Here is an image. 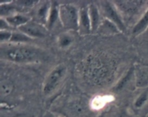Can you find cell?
I'll return each instance as SVG.
<instances>
[{"label": "cell", "instance_id": "obj_1", "mask_svg": "<svg viewBox=\"0 0 148 117\" xmlns=\"http://www.w3.org/2000/svg\"><path fill=\"white\" fill-rule=\"evenodd\" d=\"M1 59L14 63L27 64L40 62L46 57L43 49L27 44H13L1 46Z\"/></svg>", "mask_w": 148, "mask_h": 117}, {"label": "cell", "instance_id": "obj_2", "mask_svg": "<svg viewBox=\"0 0 148 117\" xmlns=\"http://www.w3.org/2000/svg\"><path fill=\"white\" fill-rule=\"evenodd\" d=\"M85 74L96 85H102L112 78L114 72V62L105 55L90 56L86 62Z\"/></svg>", "mask_w": 148, "mask_h": 117}, {"label": "cell", "instance_id": "obj_3", "mask_svg": "<svg viewBox=\"0 0 148 117\" xmlns=\"http://www.w3.org/2000/svg\"><path fill=\"white\" fill-rule=\"evenodd\" d=\"M79 10L73 4H61L59 5V21L62 27L67 30H79Z\"/></svg>", "mask_w": 148, "mask_h": 117}, {"label": "cell", "instance_id": "obj_4", "mask_svg": "<svg viewBox=\"0 0 148 117\" xmlns=\"http://www.w3.org/2000/svg\"><path fill=\"white\" fill-rule=\"evenodd\" d=\"M66 66L60 64L49 72L43 82V92L45 96L51 95L56 90L66 77Z\"/></svg>", "mask_w": 148, "mask_h": 117}, {"label": "cell", "instance_id": "obj_5", "mask_svg": "<svg viewBox=\"0 0 148 117\" xmlns=\"http://www.w3.org/2000/svg\"><path fill=\"white\" fill-rule=\"evenodd\" d=\"M101 10L106 19L114 23L119 29L121 33H125L127 28H126L123 17L116 7L114 2L108 1H102Z\"/></svg>", "mask_w": 148, "mask_h": 117}, {"label": "cell", "instance_id": "obj_6", "mask_svg": "<svg viewBox=\"0 0 148 117\" xmlns=\"http://www.w3.org/2000/svg\"><path fill=\"white\" fill-rule=\"evenodd\" d=\"M17 30L33 38H43L48 34L46 25L34 20H29L27 23L19 27Z\"/></svg>", "mask_w": 148, "mask_h": 117}, {"label": "cell", "instance_id": "obj_7", "mask_svg": "<svg viewBox=\"0 0 148 117\" xmlns=\"http://www.w3.org/2000/svg\"><path fill=\"white\" fill-rule=\"evenodd\" d=\"M116 7L119 10L121 15L132 16L134 15L141 10L145 1H138V0H131V1H114Z\"/></svg>", "mask_w": 148, "mask_h": 117}, {"label": "cell", "instance_id": "obj_8", "mask_svg": "<svg viewBox=\"0 0 148 117\" xmlns=\"http://www.w3.org/2000/svg\"><path fill=\"white\" fill-rule=\"evenodd\" d=\"M79 33L85 36L92 33V25L88 7H82L79 13Z\"/></svg>", "mask_w": 148, "mask_h": 117}, {"label": "cell", "instance_id": "obj_9", "mask_svg": "<svg viewBox=\"0 0 148 117\" xmlns=\"http://www.w3.org/2000/svg\"><path fill=\"white\" fill-rule=\"evenodd\" d=\"M88 12L90 19L91 25H92V33H97L98 27L101 25V14L98 6L94 3H91L88 6Z\"/></svg>", "mask_w": 148, "mask_h": 117}, {"label": "cell", "instance_id": "obj_10", "mask_svg": "<svg viewBox=\"0 0 148 117\" xmlns=\"http://www.w3.org/2000/svg\"><path fill=\"white\" fill-rule=\"evenodd\" d=\"M3 18L5 19L7 23L10 25V27H17V29L21 27V26H23V25L25 24V23H27L29 20H30V17H27V15L18 14V13H16V14L7 17H3Z\"/></svg>", "mask_w": 148, "mask_h": 117}, {"label": "cell", "instance_id": "obj_11", "mask_svg": "<svg viewBox=\"0 0 148 117\" xmlns=\"http://www.w3.org/2000/svg\"><path fill=\"white\" fill-rule=\"evenodd\" d=\"M97 33L103 35H113L121 33V31L114 23L105 18L101 21Z\"/></svg>", "mask_w": 148, "mask_h": 117}, {"label": "cell", "instance_id": "obj_12", "mask_svg": "<svg viewBox=\"0 0 148 117\" xmlns=\"http://www.w3.org/2000/svg\"><path fill=\"white\" fill-rule=\"evenodd\" d=\"M148 27V8L147 9L144 14H143L140 20L134 25L132 29L133 36H139L143 32L145 31Z\"/></svg>", "mask_w": 148, "mask_h": 117}, {"label": "cell", "instance_id": "obj_13", "mask_svg": "<svg viewBox=\"0 0 148 117\" xmlns=\"http://www.w3.org/2000/svg\"><path fill=\"white\" fill-rule=\"evenodd\" d=\"M59 5L56 3L53 2L51 4L50 11L49 13L47 22H46V27L48 30H51L53 27L57 20H59Z\"/></svg>", "mask_w": 148, "mask_h": 117}, {"label": "cell", "instance_id": "obj_14", "mask_svg": "<svg viewBox=\"0 0 148 117\" xmlns=\"http://www.w3.org/2000/svg\"><path fill=\"white\" fill-rule=\"evenodd\" d=\"M148 103V91L145 90L142 92L136 98L133 103V108L135 111H140L145 107Z\"/></svg>", "mask_w": 148, "mask_h": 117}, {"label": "cell", "instance_id": "obj_15", "mask_svg": "<svg viewBox=\"0 0 148 117\" xmlns=\"http://www.w3.org/2000/svg\"><path fill=\"white\" fill-rule=\"evenodd\" d=\"M32 40L33 39L31 38L18 30V32H12L11 39L9 43H14V44H25L32 41Z\"/></svg>", "mask_w": 148, "mask_h": 117}, {"label": "cell", "instance_id": "obj_16", "mask_svg": "<svg viewBox=\"0 0 148 117\" xmlns=\"http://www.w3.org/2000/svg\"><path fill=\"white\" fill-rule=\"evenodd\" d=\"M14 89V85L9 79H1L0 82V95L1 98H4L10 95Z\"/></svg>", "mask_w": 148, "mask_h": 117}, {"label": "cell", "instance_id": "obj_17", "mask_svg": "<svg viewBox=\"0 0 148 117\" xmlns=\"http://www.w3.org/2000/svg\"><path fill=\"white\" fill-rule=\"evenodd\" d=\"M73 42V36L69 33H61L57 39L58 46L61 49H66L68 48Z\"/></svg>", "mask_w": 148, "mask_h": 117}, {"label": "cell", "instance_id": "obj_18", "mask_svg": "<svg viewBox=\"0 0 148 117\" xmlns=\"http://www.w3.org/2000/svg\"><path fill=\"white\" fill-rule=\"evenodd\" d=\"M12 35V32L10 30H1L0 31V41L1 44L10 42Z\"/></svg>", "mask_w": 148, "mask_h": 117}, {"label": "cell", "instance_id": "obj_19", "mask_svg": "<svg viewBox=\"0 0 148 117\" xmlns=\"http://www.w3.org/2000/svg\"><path fill=\"white\" fill-rule=\"evenodd\" d=\"M10 27H11L7 23L5 19L1 17V20H0V29H1V30H10Z\"/></svg>", "mask_w": 148, "mask_h": 117}, {"label": "cell", "instance_id": "obj_20", "mask_svg": "<svg viewBox=\"0 0 148 117\" xmlns=\"http://www.w3.org/2000/svg\"><path fill=\"white\" fill-rule=\"evenodd\" d=\"M45 117H62V116H60L57 115V114H53V113L49 112L46 114Z\"/></svg>", "mask_w": 148, "mask_h": 117}, {"label": "cell", "instance_id": "obj_21", "mask_svg": "<svg viewBox=\"0 0 148 117\" xmlns=\"http://www.w3.org/2000/svg\"><path fill=\"white\" fill-rule=\"evenodd\" d=\"M146 117H148V114H147V116H146Z\"/></svg>", "mask_w": 148, "mask_h": 117}]
</instances>
